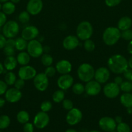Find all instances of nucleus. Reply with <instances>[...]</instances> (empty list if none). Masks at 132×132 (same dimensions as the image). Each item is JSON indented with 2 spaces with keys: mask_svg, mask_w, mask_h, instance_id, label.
Here are the masks:
<instances>
[{
  "mask_svg": "<svg viewBox=\"0 0 132 132\" xmlns=\"http://www.w3.org/2000/svg\"><path fill=\"white\" fill-rule=\"evenodd\" d=\"M5 71V67H4L3 64L1 63H0V74L3 73Z\"/></svg>",
  "mask_w": 132,
  "mask_h": 132,
  "instance_id": "53",
  "label": "nucleus"
},
{
  "mask_svg": "<svg viewBox=\"0 0 132 132\" xmlns=\"http://www.w3.org/2000/svg\"><path fill=\"white\" fill-rule=\"evenodd\" d=\"M65 132H78L76 130H74V129H68L65 131Z\"/></svg>",
  "mask_w": 132,
  "mask_h": 132,
  "instance_id": "57",
  "label": "nucleus"
},
{
  "mask_svg": "<svg viewBox=\"0 0 132 132\" xmlns=\"http://www.w3.org/2000/svg\"><path fill=\"white\" fill-rule=\"evenodd\" d=\"M128 67L132 69V56L129 58V61H128Z\"/></svg>",
  "mask_w": 132,
  "mask_h": 132,
  "instance_id": "54",
  "label": "nucleus"
},
{
  "mask_svg": "<svg viewBox=\"0 0 132 132\" xmlns=\"http://www.w3.org/2000/svg\"><path fill=\"white\" fill-rule=\"evenodd\" d=\"M121 37L126 41H131L132 40V30L130 29L126 30L121 32Z\"/></svg>",
  "mask_w": 132,
  "mask_h": 132,
  "instance_id": "40",
  "label": "nucleus"
},
{
  "mask_svg": "<svg viewBox=\"0 0 132 132\" xmlns=\"http://www.w3.org/2000/svg\"><path fill=\"white\" fill-rule=\"evenodd\" d=\"M109 70L106 67H100L94 71V78L99 83H106L109 79Z\"/></svg>",
  "mask_w": 132,
  "mask_h": 132,
  "instance_id": "16",
  "label": "nucleus"
},
{
  "mask_svg": "<svg viewBox=\"0 0 132 132\" xmlns=\"http://www.w3.org/2000/svg\"><path fill=\"white\" fill-rule=\"evenodd\" d=\"M9 0H0V3H5V2H7V1H9Z\"/></svg>",
  "mask_w": 132,
  "mask_h": 132,
  "instance_id": "58",
  "label": "nucleus"
},
{
  "mask_svg": "<svg viewBox=\"0 0 132 132\" xmlns=\"http://www.w3.org/2000/svg\"><path fill=\"white\" fill-rule=\"evenodd\" d=\"M8 85L6 82L0 80V95H3L5 94L6 91L7 90Z\"/></svg>",
  "mask_w": 132,
  "mask_h": 132,
  "instance_id": "45",
  "label": "nucleus"
},
{
  "mask_svg": "<svg viewBox=\"0 0 132 132\" xmlns=\"http://www.w3.org/2000/svg\"><path fill=\"white\" fill-rule=\"evenodd\" d=\"M122 0H105V4L109 7H114L120 3Z\"/></svg>",
  "mask_w": 132,
  "mask_h": 132,
  "instance_id": "42",
  "label": "nucleus"
},
{
  "mask_svg": "<svg viewBox=\"0 0 132 132\" xmlns=\"http://www.w3.org/2000/svg\"><path fill=\"white\" fill-rule=\"evenodd\" d=\"M84 47L87 52H91L94 51L95 49V44L91 39H89L84 41Z\"/></svg>",
  "mask_w": 132,
  "mask_h": 132,
  "instance_id": "36",
  "label": "nucleus"
},
{
  "mask_svg": "<svg viewBox=\"0 0 132 132\" xmlns=\"http://www.w3.org/2000/svg\"><path fill=\"white\" fill-rule=\"evenodd\" d=\"M116 130L117 132H131V129L129 125L123 122L116 125Z\"/></svg>",
  "mask_w": 132,
  "mask_h": 132,
  "instance_id": "37",
  "label": "nucleus"
},
{
  "mask_svg": "<svg viewBox=\"0 0 132 132\" xmlns=\"http://www.w3.org/2000/svg\"><path fill=\"white\" fill-rule=\"evenodd\" d=\"M121 37V32L117 27H109L104 30L102 34V40L107 46H113Z\"/></svg>",
  "mask_w": 132,
  "mask_h": 132,
  "instance_id": "2",
  "label": "nucleus"
},
{
  "mask_svg": "<svg viewBox=\"0 0 132 132\" xmlns=\"http://www.w3.org/2000/svg\"><path fill=\"white\" fill-rule=\"evenodd\" d=\"M6 37L3 34H0V49H2L5 47V44H6Z\"/></svg>",
  "mask_w": 132,
  "mask_h": 132,
  "instance_id": "48",
  "label": "nucleus"
},
{
  "mask_svg": "<svg viewBox=\"0 0 132 132\" xmlns=\"http://www.w3.org/2000/svg\"><path fill=\"white\" fill-rule=\"evenodd\" d=\"M40 32L37 27L33 25H28L25 27L21 32V37L26 41H30L35 39L39 36Z\"/></svg>",
  "mask_w": 132,
  "mask_h": 132,
  "instance_id": "13",
  "label": "nucleus"
},
{
  "mask_svg": "<svg viewBox=\"0 0 132 132\" xmlns=\"http://www.w3.org/2000/svg\"><path fill=\"white\" fill-rule=\"evenodd\" d=\"M10 124V119L6 115L0 116V130L7 128Z\"/></svg>",
  "mask_w": 132,
  "mask_h": 132,
  "instance_id": "32",
  "label": "nucleus"
},
{
  "mask_svg": "<svg viewBox=\"0 0 132 132\" xmlns=\"http://www.w3.org/2000/svg\"><path fill=\"white\" fill-rule=\"evenodd\" d=\"M18 64L17 59L14 55H12V56H6L4 61L3 66L7 71H12L16 68Z\"/></svg>",
  "mask_w": 132,
  "mask_h": 132,
  "instance_id": "23",
  "label": "nucleus"
},
{
  "mask_svg": "<svg viewBox=\"0 0 132 132\" xmlns=\"http://www.w3.org/2000/svg\"><path fill=\"white\" fill-rule=\"evenodd\" d=\"M6 15L3 12H0V27H3L6 22Z\"/></svg>",
  "mask_w": 132,
  "mask_h": 132,
  "instance_id": "47",
  "label": "nucleus"
},
{
  "mask_svg": "<svg viewBox=\"0 0 132 132\" xmlns=\"http://www.w3.org/2000/svg\"><path fill=\"white\" fill-rule=\"evenodd\" d=\"M79 39L76 36L69 35L66 36L63 40V46L65 50H72L77 48L80 44Z\"/></svg>",
  "mask_w": 132,
  "mask_h": 132,
  "instance_id": "19",
  "label": "nucleus"
},
{
  "mask_svg": "<svg viewBox=\"0 0 132 132\" xmlns=\"http://www.w3.org/2000/svg\"><path fill=\"white\" fill-rule=\"evenodd\" d=\"M16 119L18 122L24 125V124L28 122V121L30 119V116L27 111L21 110L19 111L18 113L16 116Z\"/></svg>",
  "mask_w": 132,
  "mask_h": 132,
  "instance_id": "28",
  "label": "nucleus"
},
{
  "mask_svg": "<svg viewBox=\"0 0 132 132\" xmlns=\"http://www.w3.org/2000/svg\"><path fill=\"white\" fill-rule=\"evenodd\" d=\"M124 77L128 81H132V69H127L126 70L125 72L123 73Z\"/></svg>",
  "mask_w": 132,
  "mask_h": 132,
  "instance_id": "46",
  "label": "nucleus"
},
{
  "mask_svg": "<svg viewBox=\"0 0 132 132\" xmlns=\"http://www.w3.org/2000/svg\"><path fill=\"white\" fill-rule=\"evenodd\" d=\"M4 79H5L4 81L6 82V85H9V86H12V85H14L16 81V76L12 71H9L5 74Z\"/></svg>",
  "mask_w": 132,
  "mask_h": 132,
  "instance_id": "29",
  "label": "nucleus"
},
{
  "mask_svg": "<svg viewBox=\"0 0 132 132\" xmlns=\"http://www.w3.org/2000/svg\"><path fill=\"white\" fill-rule=\"evenodd\" d=\"M2 11L5 13L6 15H11L14 13L16 10L15 4L12 3L11 1H7L4 3L2 5Z\"/></svg>",
  "mask_w": 132,
  "mask_h": 132,
  "instance_id": "26",
  "label": "nucleus"
},
{
  "mask_svg": "<svg viewBox=\"0 0 132 132\" xmlns=\"http://www.w3.org/2000/svg\"><path fill=\"white\" fill-rule=\"evenodd\" d=\"M55 68L56 72L61 75L68 74L72 70V64L68 60L62 59L57 62Z\"/></svg>",
  "mask_w": 132,
  "mask_h": 132,
  "instance_id": "20",
  "label": "nucleus"
},
{
  "mask_svg": "<svg viewBox=\"0 0 132 132\" xmlns=\"http://www.w3.org/2000/svg\"><path fill=\"white\" fill-rule=\"evenodd\" d=\"M30 14L28 12L23 11L18 15V20L22 24H27L30 21Z\"/></svg>",
  "mask_w": 132,
  "mask_h": 132,
  "instance_id": "34",
  "label": "nucleus"
},
{
  "mask_svg": "<svg viewBox=\"0 0 132 132\" xmlns=\"http://www.w3.org/2000/svg\"><path fill=\"white\" fill-rule=\"evenodd\" d=\"M0 132H1V131H0Z\"/></svg>",
  "mask_w": 132,
  "mask_h": 132,
  "instance_id": "62",
  "label": "nucleus"
},
{
  "mask_svg": "<svg viewBox=\"0 0 132 132\" xmlns=\"http://www.w3.org/2000/svg\"><path fill=\"white\" fill-rule=\"evenodd\" d=\"M62 106L66 110H70L73 108V103L70 99H63L62 101Z\"/></svg>",
  "mask_w": 132,
  "mask_h": 132,
  "instance_id": "41",
  "label": "nucleus"
},
{
  "mask_svg": "<svg viewBox=\"0 0 132 132\" xmlns=\"http://www.w3.org/2000/svg\"><path fill=\"white\" fill-rule=\"evenodd\" d=\"M64 98L65 92L63 90H61V89L54 92L53 94V97H52L53 101L56 103H60L62 102Z\"/></svg>",
  "mask_w": 132,
  "mask_h": 132,
  "instance_id": "30",
  "label": "nucleus"
},
{
  "mask_svg": "<svg viewBox=\"0 0 132 132\" xmlns=\"http://www.w3.org/2000/svg\"><path fill=\"white\" fill-rule=\"evenodd\" d=\"M102 90L100 83L96 80H93L86 82L85 86V92L89 96H95L99 94Z\"/></svg>",
  "mask_w": 132,
  "mask_h": 132,
  "instance_id": "18",
  "label": "nucleus"
},
{
  "mask_svg": "<svg viewBox=\"0 0 132 132\" xmlns=\"http://www.w3.org/2000/svg\"><path fill=\"white\" fill-rule=\"evenodd\" d=\"M119 86L120 90L124 93H129L132 90V83L129 81H123Z\"/></svg>",
  "mask_w": 132,
  "mask_h": 132,
  "instance_id": "35",
  "label": "nucleus"
},
{
  "mask_svg": "<svg viewBox=\"0 0 132 132\" xmlns=\"http://www.w3.org/2000/svg\"><path fill=\"white\" fill-rule=\"evenodd\" d=\"M127 112L128 114H132V107L127 108Z\"/></svg>",
  "mask_w": 132,
  "mask_h": 132,
  "instance_id": "55",
  "label": "nucleus"
},
{
  "mask_svg": "<svg viewBox=\"0 0 132 132\" xmlns=\"http://www.w3.org/2000/svg\"><path fill=\"white\" fill-rule=\"evenodd\" d=\"M31 57L29 54H28V52H26L22 51L20 52L19 54L17 55V61L19 64L21 66H25L27 65L28 63H30V61H31Z\"/></svg>",
  "mask_w": 132,
  "mask_h": 132,
  "instance_id": "24",
  "label": "nucleus"
},
{
  "mask_svg": "<svg viewBox=\"0 0 132 132\" xmlns=\"http://www.w3.org/2000/svg\"><path fill=\"white\" fill-rule=\"evenodd\" d=\"M132 25V20L128 16H124L120 18L117 23V28L120 31H124L128 30L131 28Z\"/></svg>",
  "mask_w": 132,
  "mask_h": 132,
  "instance_id": "22",
  "label": "nucleus"
},
{
  "mask_svg": "<svg viewBox=\"0 0 132 132\" xmlns=\"http://www.w3.org/2000/svg\"><path fill=\"white\" fill-rule=\"evenodd\" d=\"M74 79L71 75L63 74L61 75L57 80V85L60 89L63 90H67L69 89L73 85Z\"/></svg>",
  "mask_w": 132,
  "mask_h": 132,
  "instance_id": "17",
  "label": "nucleus"
},
{
  "mask_svg": "<svg viewBox=\"0 0 132 132\" xmlns=\"http://www.w3.org/2000/svg\"><path fill=\"white\" fill-rule=\"evenodd\" d=\"M127 50L129 54H132V40L129 41V43L128 45V47H127Z\"/></svg>",
  "mask_w": 132,
  "mask_h": 132,
  "instance_id": "50",
  "label": "nucleus"
},
{
  "mask_svg": "<svg viewBox=\"0 0 132 132\" xmlns=\"http://www.w3.org/2000/svg\"><path fill=\"white\" fill-rule=\"evenodd\" d=\"M41 62L43 66L45 67L51 66L53 63V58L50 54L45 53V54H42L41 57Z\"/></svg>",
  "mask_w": 132,
  "mask_h": 132,
  "instance_id": "31",
  "label": "nucleus"
},
{
  "mask_svg": "<svg viewBox=\"0 0 132 132\" xmlns=\"http://www.w3.org/2000/svg\"><path fill=\"white\" fill-rule=\"evenodd\" d=\"M56 68L54 67H52V66H49V67H46V68L44 70V73L48 77H54L56 74Z\"/></svg>",
  "mask_w": 132,
  "mask_h": 132,
  "instance_id": "39",
  "label": "nucleus"
},
{
  "mask_svg": "<svg viewBox=\"0 0 132 132\" xmlns=\"http://www.w3.org/2000/svg\"><path fill=\"white\" fill-rule=\"evenodd\" d=\"M34 86L40 92H44L49 86V77L43 73L36 74L33 79Z\"/></svg>",
  "mask_w": 132,
  "mask_h": 132,
  "instance_id": "8",
  "label": "nucleus"
},
{
  "mask_svg": "<svg viewBox=\"0 0 132 132\" xmlns=\"http://www.w3.org/2000/svg\"><path fill=\"white\" fill-rule=\"evenodd\" d=\"M94 69L91 64L89 63H82L77 70V76L80 81L87 82L94 78Z\"/></svg>",
  "mask_w": 132,
  "mask_h": 132,
  "instance_id": "4",
  "label": "nucleus"
},
{
  "mask_svg": "<svg viewBox=\"0 0 132 132\" xmlns=\"http://www.w3.org/2000/svg\"><path fill=\"white\" fill-rule=\"evenodd\" d=\"M120 101L126 108L132 107V94L130 93H124L120 96Z\"/></svg>",
  "mask_w": 132,
  "mask_h": 132,
  "instance_id": "25",
  "label": "nucleus"
},
{
  "mask_svg": "<svg viewBox=\"0 0 132 132\" xmlns=\"http://www.w3.org/2000/svg\"><path fill=\"white\" fill-rule=\"evenodd\" d=\"M120 86L114 82L106 84L103 88V93L106 97L109 99H115L120 94Z\"/></svg>",
  "mask_w": 132,
  "mask_h": 132,
  "instance_id": "10",
  "label": "nucleus"
},
{
  "mask_svg": "<svg viewBox=\"0 0 132 132\" xmlns=\"http://www.w3.org/2000/svg\"><path fill=\"white\" fill-rule=\"evenodd\" d=\"M50 118L46 112L41 111L36 113L34 118L33 125L36 128L43 129L49 125Z\"/></svg>",
  "mask_w": 132,
  "mask_h": 132,
  "instance_id": "9",
  "label": "nucleus"
},
{
  "mask_svg": "<svg viewBox=\"0 0 132 132\" xmlns=\"http://www.w3.org/2000/svg\"><path fill=\"white\" fill-rule=\"evenodd\" d=\"M5 104V100L4 99H3V98L0 97V108L3 107Z\"/></svg>",
  "mask_w": 132,
  "mask_h": 132,
  "instance_id": "52",
  "label": "nucleus"
},
{
  "mask_svg": "<svg viewBox=\"0 0 132 132\" xmlns=\"http://www.w3.org/2000/svg\"><path fill=\"white\" fill-rule=\"evenodd\" d=\"M1 9H2V5H1V4L0 3V10H1Z\"/></svg>",
  "mask_w": 132,
  "mask_h": 132,
  "instance_id": "60",
  "label": "nucleus"
},
{
  "mask_svg": "<svg viewBox=\"0 0 132 132\" xmlns=\"http://www.w3.org/2000/svg\"><path fill=\"white\" fill-rule=\"evenodd\" d=\"M28 43L27 41L23 38V37H18L15 40V48L16 50L19 52L24 51L27 49Z\"/></svg>",
  "mask_w": 132,
  "mask_h": 132,
  "instance_id": "27",
  "label": "nucleus"
},
{
  "mask_svg": "<svg viewBox=\"0 0 132 132\" xmlns=\"http://www.w3.org/2000/svg\"><path fill=\"white\" fill-rule=\"evenodd\" d=\"M52 106L53 105H52L51 102L49 101H44L40 104V109H41V111L47 113L51 110Z\"/></svg>",
  "mask_w": 132,
  "mask_h": 132,
  "instance_id": "38",
  "label": "nucleus"
},
{
  "mask_svg": "<svg viewBox=\"0 0 132 132\" xmlns=\"http://www.w3.org/2000/svg\"><path fill=\"white\" fill-rule=\"evenodd\" d=\"M42 0H29L27 5V11L30 15H36L40 14L43 9Z\"/></svg>",
  "mask_w": 132,
  "mask_h": 132,
  "instance_id": "14",
  "label": "nucleus"
},
{
  "mask_svg": "<svg viewBox=\"0 0 132 132\" xmlns=\"http://www.w3.org/2000/svg\"><path fill=\"white\" fill-rule=\"evenodd\" d=\"M122 82H123V79L120 76H116V77H115V78L114 79V82H115L116 85H119V86L121 85V83Z\"/></svg>",
  "mask_w": 132,
  "mask_h": 132,
  "instance_id": "49",
  "label": "nucleus"
},
{
  "mask_svg": "<svg viewBox=\"0 0 132 132\" xmlns=\"http://www.w3.org/2000/svg\"><path fill=\"white\" fill-rule=\"evenodd\" d=\"M12 3H13L14 4H17L21 1V0H10Z\"/></svg>",
  "mask_w": 132,
  "mask_h": 132,
  "instance_id": "56",
  "label": "nucleus"
},
{
  "mask_svg": "<svg viewBox=\"0 0 132 132\" xmlns=\"http://www.w3.org/2000/svg\"><path fill=\"white\" fill-rule=\"evenodd\" d=\"M107 67L109 71L116 74L123 73L128 68V61L120 54H115L107 60Z\"/></svg>",
  "mask_w": 132,
  "mask_h": 132,
  "instance_id": "1",
  "label": "nucleus"
},
{
  "mask_svg": "<svg viewBox=\"0 0 132 132\" xmlns=\"http://www.w3.org/2000/svg\"><path fill=\"white\" fill-rule=\"evenodd\" d=\"M89 132H100V131H98V130H92V131H91Z\"/></svg>",
  "mask_w": 132,
  "mask_h": 132,
  "instance_id": "59",
  "label": "nucleus"
},
{
  "mask_svg": "<svg viewBox=\"0 0 132 132\" xmlns=\"http://www.w3.org/2000/svg\"><path fill=\"white\" fill-rule=\"evenodd\" d=\"M98 125L101 130L104 131L110 132L116 130V122L115 119L110 117H103L99 120Z\"/></svg>",
  "mask_w": 132,
  "mask_h": 132,
  "instance_id": "12",
  "label": "nucleus"
},
{
  "mask_svg": "<svg viewBox=\"0 0 132 132\" xmlns=\"http://www.w3.org/2000/svg\"><path fill=\"white\" fill-rule=\"evenodd\" d=\"M76 33L77 37L81 41L90 39L93 34V27L91 23L87 21L80 22L76 27Z\"/></svg>",
  "mask_w": 132,
  "mask_h": 132,
  "instance_id": "3",
  "label": "nucleus"
},
{
  "mask_svg": "<svg viewBox=\"0 0 132 132\" xmlns=\"http://www.w3.org/2000/svg\"><path fill=\"white\" fill-rule=\"evenodd\" d=\"M34 125L31 122H27L23 125V130L24 132H34Z\"/></svg>",
  "mask_w": 132,
  "mask_h": 132,
  "instance_id": "44",
  "label": "nucleus"
},
{
  "mask_svg": "<svg viewBox=\"0 0 132 132\" xmlns=\"http://www.w3.org/2000/svg\"><path fill=\"white\" fill-rule=\"evenodd\" d=\"M5 100L10 103H18L22 97V93L20 90L14 88L7 89L5 94Z\"/></svg>",
  "mask_w": 132,
  "mask_h": 132,
  "instance_id": "15",
  "label": "nucleus"
},
{
  "mask_svg": "<svg viewBox=\"0 0 132 132\" xmlns=\"http://www.w3.org/2000/svg\"><path fill=\"white\" fill-rule=\"evenodd\" d=\"M82 112L76 108H72L69 110L66 115V122L70 126H75L78 124L82 119Z\"/></svg>",
  "mask_w": 132,
  "mask_h": 132,
  "instance_id": "7",
  "label": "nucleus"
},
{
  "mask_svg": "<svg viewBox=\"0 0 132 132\" xmlns=\"http://www.w3.org/2000/svg\"><path fill=\"white\" fill-rule=\"evenodd\" d=\"M115 121L116 122V124H119L122 122V118L121 116H116L115 119Z\"/></svg>",
  "mask_w": 132,
  "mask_h": 132,
  "instance_id": "51",
  "label": "nucleus"
},
{
  "mask_svg": "<svg viewBox=\"0 0 132 132\" xmlns=\"http://www.w3.org/2000/svg\"><path fill=\"white\" fill-rule=\"evenodd\" d=\"M15 40L13 38H10L6 39V44L3 48L4 54L6 56H12L15 54Z\"/></svg>",
  "mask_w": 132,
  "mask_h": 132,
  "instance_id": "21",
  "label": "nucleus"
},
{
  "mask_svg": "<svg viewBox=\"0 0 132 132\" xmlns=\"http://www.w3.org/2000/svg\"><path fill=\"white\" fill-rule=\"evenodd\" d=\"M72 91L76 95H82L85 92V86L80 82H77L72 86Z\"/></svg>",
  "mask_w": 132,
  "mask_h": 132,
  "instance_id": "33",
  "label": "nucleus"
},
{
  "mask_svg": "<svg viewBox=\"0 0 132 132\" xmlns=\"http://www.w3.org/2000/svg\"><path fill=\"white\" fill-rule=\"evenodd\" d=\"M37 74L36 70L32 66H21L18 70V76L21 79L27 81L34 78Z\"/></svg>",
  "mask_w": 132,
  "mask_h": 132,
  "instance_id": "11",
  "label": "nucleus"
},
{
  "mask_svg": "<svg viewBox=\"0 0 132 132\" xmlns=\"http://www.w3.org/2000/svg\"><path fill=\"white\" fill-rule=\"evenodd\" d=\"M27 50L30 56L33 58H38L43 53V47L40 41L38 39H33L28 41Z\"/></svg>",
  "mask_w": 132,
  "mask_h": 132,
  "instance_id": "6",
  "label": "nucleus"
},
{
  "mask_svg": "<svg viewBox=\"0 0 132 132\" xmlns=\"http://www.w3.org/2000/svg\"><path fill=\"white\" fill-rule=\"evenodd\" d=\"M25 80L19 78V79H16L14 85L16 88L18 89V90H21V89H22L25 86Z\"/></svg>",
  "mask_w": 132,
  "mask_h": 132,
  "instance_id": "43",
  "label": "nucleus"
},
{
  "mask_svg": "<svg viewBox=\"0 0 132 132\" xmlns=\"http://www.w3.org/2000/svg\"><path fill=\"white\" fill-rule=\"evenodd\" d=\"M110 132H117V131H115V130H113V131H110Z\"/></svg>",
  "mask_w": 132,
  "mask_h": 132,
  "instance_id": "61",
  "label": "nucleus"
},
{
  "mask_svg": "<svg viewBox=\"0 0 132 132\" xmlns=\"http://www.w3.org/2000/svg\"><path fill=\"white\" fill-rule=\"evenodd\" d=\"M19 32V25L16 21L10 20L6 21L2 27L3 35L6 38H14Z\"/></svg>",
  "mask_w": 132,
  "mask_h": 132,
  "instance_id": "5",
  "label": "nucleus"
}]
</instances>
